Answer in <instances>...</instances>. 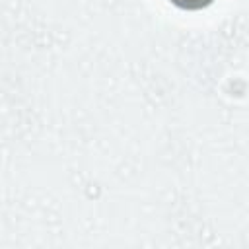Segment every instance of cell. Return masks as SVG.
Returning a JSON list of instances; mask_svg holds the SVG:
<instances>
[{
	"mask_svg": "<svg viewBox=\"0 0 249 249\" xmlns=\"http://www.w3.org/2000/svg\"><path fill=\"white\" fill-rule=\"evenodd\" d=\"M171 2L183 10H200V8H206L208 4H212V0H171Z\"/></svg>",
	"mask_w": 249,
	"mask_h": 249,
	"instance_id": "1",
	"label": "cell"
}]
</instances>
